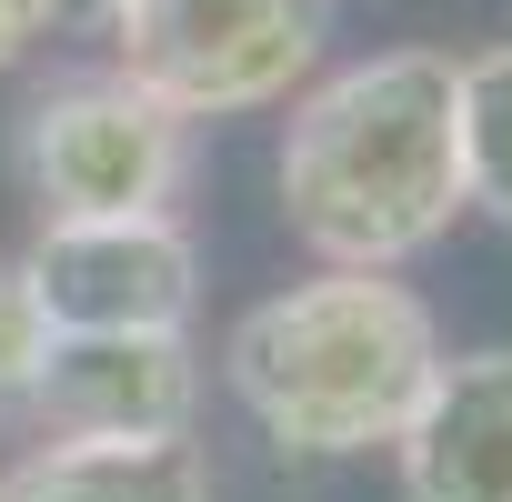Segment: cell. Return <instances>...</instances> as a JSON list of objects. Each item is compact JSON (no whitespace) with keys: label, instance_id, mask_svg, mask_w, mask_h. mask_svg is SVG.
I'll list each match as a JSON object with an SVG mask.
<instances>
[{"label":"cell","instance_id":"cell-9","mask_svg":"<svg viewBox=\"0 0 512 502\" xmlns=\"http://www.w3.org/2000/svg\"><path fill=\"white\" fill-rule=\"evenodd\" d=\"M452 141H462V211L512 231V41L452 61Z\"/></svg>","mask_w":512,"mask_h":502},{"label":"cell","instance_id":"cell-7","mask_svg":"<svg viewBox=\"0 0 512 502\" xmlns=\"http://www.w3.org/2000/svg\"><path fill=\"white\" fill-rule=\"evenodd\" d=\"M402 502H512V342L442 352L392 432Z\"/></svg>","mask_w":512,"mask_h":502},{"label":"cell","instance_id":"cell-6","mask_svg":"<svg viewBox=\"0 0 512 502\" xmlns=\"http://www.w3.org/2000/svg\"><path fill=\"white\" fill-rule=\"evenodd\" d=\"M31 412L51 442H191L201 412V352L191 332H91L51 342Z\"/></svg>","mask_w":512,"mask_h":502},{"label":"cell","instance_id":"cell-2","mask_svg":"<svg viewBox=\"0 0 512 502\" xmlns=\"http://www.w3.org/2000/svg\"><path fill=\"white\" fill-rule=\"evenodd\" d=\"M442 362L432 302L392 272H312L272 302H251L221 342V382L272 452L292 462H352L392 452L402 412L422 402Z\"/></svg>","mask_w":512,"mask_h":502},{"label":"cell","instance_id":"cell-4","mask_svg":"<svg viewBox=\"0 0 512 502\" xmlns=\"http://www.w3.org/2000/svg\"><path fill=\"white\" fill-rule=\"evenodd\" d=\"M21 181L41 221H121L171 211L191 181V121H171L121 71H71L21 111Z\"/></svg>","mask_w":512,"mask_h":502},{"label":"cell","instance_id":"cell-8","mask_svg":"<svg viewBox=\"0 0 512 502\" xmlns=\"http://www.w3.org/2000/svg\"><path fill=\"white\" fill-rule=\"evenodd\" d=\"M0 502H221L201 442H41L0 472Z\"/></svg>","mask_w":512,"mask_h":502},{"label":"cell","instance_id":"cell-1","mask_svg":"<svg viewBox=\"0 0 512 502\" xmlns=\"http://www.w3.org/2000/svg\"><path fill=\"white\" fill-rule=\"evenodd\" d=\"M282 221L322 272H402L462 221V141H452V61L372 51L312 91H292Z\"/></svg>","mask_w":512,"mask_h":502},{"label":"cell","instance_id":"cell-12","mask_svg":"<svg viewBox=\"0 0 512 502\" xmlns=\"http://www.w3.org/2000/svg\"><path fill=\"white\" fill-rule=\"evenodd\" d=\"M111 11H121V0H51V31L61 21H111Z\"/></svg>","mask_w":512,"mask_h":502},{"label":"cell","instance_id":"cell-10","mask_svg":"<svg viewBox=\"0 0 512 502\" xmlns=\"http://www.w3.org/2000/svg\"><path fill=\"white\" fill-rule=\"evenodd\" d=\"M41 362H51V322H41L21 262H0V402H31Z\"/></svg>","mask_w":512,"mask_h":502},{"label":"cell","instance_id":"cell-11","mask_svg":"<svg viewBox=\"0 0 512 502\" xmlns=\"http://www.w3.org/2000/svg\"><path fill=\"white\" fill-rule=\"evenodd\" d=\"M31 41H51V0H0V71L31 61Z\"/></svg>","mask_w":512,"mask_h":502},{"label":"cell","instance_id":"cell-5","mask_svg":"<svg viewBox=\"0 0 512 502\" xmlns=\"http://www.w3.org/2000/svg\"><path fill=\"white\" fill-rule=\"evenodd\" d=\"M21 282H31L51 342H91V332H191L201 241L181 231V211L41 221V241L21 251Z\"/></svg>","mask_w":512,"mask_h":502},{"label":"cell","instance_id":"cell-3","mask_svg":"<svg viewBox=\"0 0 512 502\" xmlns=\"http://www.w3.org/2000/svg\"><path fill=\"white\" fill-rule=\"evenodd\" d=\"M101 31L111 71L171 121H251L322 71L332 0H121Z\"/></svg>","mask_w":512,"mask_h":502}]
</instances>
